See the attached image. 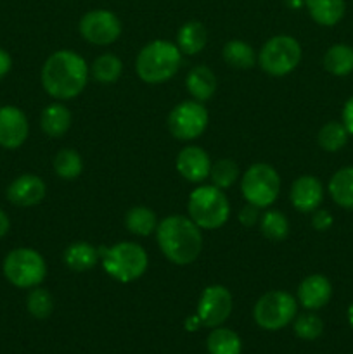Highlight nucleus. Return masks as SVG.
Instances as JSON below:
<instances>
[{"instance_id": "nucleus-11", "label": "nucleus", "mask_w": 353, "mask_h": 354, "mask_svg": "<svg viewBox=\"0 0 353 354\" xmlns=\"http://www.w3.org/2000/svg\"><path fill=\"white\" fill-rule=\"evenodd\" d=\"M80 33L93 45H109L121 35V23L111 10H90L80 21Z\"/></svg>"}, {"instance_id": "nucleus-36", "label": "nucleus", "mask_w": 353, "mask_h": 354, "mask_svg": "<svg viewBox=\"0 0 353 354\" xmlns=\"http://www.w3.org/2000/svg\"><path fill=\"white\" fill-rule=\"evenodd\" d=\"M239 221H241L244 227H251V225H255L256 221H258V207L248 203V206L239 213Z\"/></svg>"}, {"instance_id": "nucleus-15", "label": "nucleus", "mask_w": 353, "mask_h": 354, "mask_svg": "<svg viewBox=\"0 0 353 354\" xmlns=\"http://www.w3.org/2000/svg\"><path fill=\"white\" fill-rule=\"evenodd\" d=\"M45 183L37 175H21L7 189V199L16 206L30 207L45 197Z\"/></svg>"}, {"instance_id": "nucleus-39", "label": "nucleus", "mask_w": 353, "mask_h": 354, "mask_svg": "<svg viewBox=\"0 0 353 354\" xmlns=\"http://www.w3.org/2000/svg\"><path fill=\"white\" fill-rule=\"evenodd\" d=\"M9 227H10L9 218H7V214L0 209V239H2L7 232H9Z\"/></svg>"}, {"instance_id": "nucleus-13", "label": "nucleus", "mask_w": 353, "mask_h": 354, "mask_svg": "<svg viewBox=\"0 0 353 354\" xmlns=\"http://www.w3.org/2000/svg\"><path fill=\"white\" fill-rule=\"evenodd\" d=\"M28 120L21 109L14 106L0 107V145L17 149L28 137Z\"/></svg>"}, {"instance_id": "nucleus-29", "label": "nucleus", "mask_w": 353, "mask_h": 354, "mask_svg": "<svg viewBox=\"0 0 353 354\" xmlns=\"http://www.w3.org/2000/svg\"><path fill=\"white\" fill-rule=\"evenodd\" d=\"M54 169L62 180H75L83 169V161L80 154L73 149H62L54 158Z\"/></svg>"}, {"instance_id": "nucleus-24", "label": "nucleus", "mask_w": 353, "mask_h": 354, "mask_svg": "<svg viewBox=\"0 0 353 354\" xmlns=\"http://www.w3.org/2000/svg\"><path fill=\"white\" fill-rule=\"evenodd\" d=\"M324 68L331 75L346 76L353 71V48L350 45H332L324 55Z\"/></svg>"}, {"instance_id": "nucleus-17", "label": "nucleus", "mask_w": 353, "mask_h": 354, "mask_svg": "<svg viewBox=\"0 0 353 354\" xmlns=\"http://www.w3.org/2000/svg\"><path fill=\"white\" fill-rule=\"evenodd\" d=\"M332 296V286L324 275H310L300 283L298 301L307 310H318L325 306Z\"/></svg>"}, {"instance_id": "nucleus-8", "label": "nucleus", "mask_w": 353, "mask_h": 354, "mask_svg": "<svg viewBox=\"0 0 353 354\" xmlns=\"http://www.w3.org/2000/svg\"><path fill=\"white\" fill-rule=\"evenodd\" d=\"M298 303L291 294L272 290L258 299L253 310L255 322L265 330H280L296 317Z\"/></svg>"}, {"instance_id": "nucleus-27", "label": "nucleus", "mask_w": 353, "mask_h": 354, "mask_svg": "<svg viewBox=\"0 0 353 354\" xmlns=\"http://www.w3.org/2000/svg\"><path fill=\"white\" fill-rule=\"evenodd\" d=\"M125 225H127L128 230L135 235H141V237H147L149 234L158 228L156 223V214L152 213L149 207H132L130 211L125 216Z\"/></svg>"}, {"instance_id": "nucleus-2", "label": "nucleus", "mask_w": 353, "mask_h": 354, "mask_svg": "<svg viewBox=\"0 0 353 354\" xmlns=\"http://www.w3.org/2000/svg\"><path fill=\"white\" fill-rule=\"evenodd\" d=\"M158 244L166 259L175 265H190L203 249V235L190 218L173 214L165 218L156 228Z\"/></svg>"}, {"instance_id": "nucleus-9", "label": "nucleus", "mask_w": 353, "mask_h": 354, "mask_svg": "<svg viewBox=\"0 0 353 354\" xmlns=\"http://www.w3.org/2000/svg\"><path fill=\"white\" fill-rule=\"evenodd\" d=\"M301 61V47L289 35H277L263 45L260 66L272 76H284L294 71Z\"/></svg>"}, {"instance_id": "nucleus-34", "label": "nucleus", "mask_w": 353, "mask_h": 354, "mask_svg": "<svg viewBox=\"0 0 353 354\" xmlns=\"http://www.w3.org/2000/svg\"><path fill=\"white\" fill-rule=\"evenodd\" d=\"M322 332H324V324L314 313L300 315L294 322V334L305 341H315V339L320 337Z\"/></svg>"}, {"instance_id": "nucleus-37", "label": "nucleus", "mask_w": 353, "mask_h": 354, "mask_svg": "<svg viewBox=\"0 0 353 354\" xmlns=\"http://www.w3.org/2000/svg\"><path fill=\"white\" fill-rule=\"evenodd\" d=\"M343 124L348 130V133L353 135V97H350L343 107Z\"/></svg>"}, {"instance_id": "nucleus-18", "label": "nucleus", "mask_w": 353, "mask_h": 354, "mask_svg": "<svg viewBox=\"0 0 353 354\" xmlns=\"http://www.w3.org/2000/svg\"><path fill=\"white\" fill-rule=\"evenodd\" d=\"M185 86L194 99L204 102V100L211 99L217 90V76L206 66H196L187 75Z\"/></svg>"}, {"instance_id": "nucleus-26", "label": "nucleus", "mask_w": 353, "mask_h": 354, "mask_svg": "<svg viewBox=\"0 0 353 354\" xmlns=\"http://www.w3.org/2000/svg\"><path fill=\"white\" fill-rule=\"evenodd\" d=\"M224 59L228 66L235 69H249L255 66L256 54L246 41L232 40L224 47Z\"/></svg>"}, {"instance_id": "nucleus-7", "label": "nucleus", "mask_w": 353, "mask_h": 354, "mask_svg": "<svg viewBox=\"0 0 353 354\" xmlns=\"http://www.w3.org/2000/svg\"><path fill=\"white\" fill-rule=\"evenodd\" d=\"M241 190L249 204L256 207H269L279 196L280 178L270 165L256 162L242 176Z\"/></svg>"}, {"instance_id": "nucleus-35", "label": "nucleus", "mask_w": 353, "mask_h": 354, "mask_svg": "<svg viewBox=\"0 0 353 354\" xmlns=\"http://www.w3.org/2000/svg\"><path fill=\"white\" fill-rule=\"evenodd\" d=\"M331 225H332V216L329 211H324V209L315 211L314 218H311V227H314L315 230L324 232V230H327Z\"/></svg>"}, {"instance_id": "nucleus-16", "label": "nucleus", "mask_w": 353, "mask_h": 354, "mask_svg": "<svg viewBox=\"0 0 353 354\" xmlns=\"http://www.w3.org/2000/svg\"><path fill=\"white\" fill-rule=\"evenodd\" d=\"M324 199V189L322 183L315 176L305 175L294 180L291 187V203L301 213H310L320 206Z\"/></svg>"}, {"instance_id": "nucleus-21", "label": "nucleus", "mask_w": 353, "mask_h": 354, "mask_svg": "<svg viewBox=\"0 0 353 354\" xmlns=\"http://www.w3.org/2000/svg\"><path fill=\"white\" fill-rule=\"evenodd\" d=\"M40 124L48 137H62L71 124V113L62 104H51L42 111Z\"/></svg>"}, {"instance_id": "nucleus-4", "label": "nucleus", "mask_w": 353, "mask_h": 354, "mask_svg": "<svg viewBox=\"0 0 353 354\" xmlns=\"http://www.w3.org/2000/svg\"><path fill=\"white\" fill-rule=\"evenodd\" d=\"M99 259L109 277L118 282H134L147 270V254L135 242H120L113 248H99Z\"/></svg>"}, {"instance_id": "nucleus-6", "label": "nucleus", "mask_w": 353, "mask_h": 354, "mask_svg": "<svg viewBox=\"0 0 353 354\" xmlns=\"http://www.w3.org/2000/svg\"><path fill=\"white\" fill-rule=\"evenodd\" d=\"M47 265L33 249H14L3 259V275L19 289L37 287L44 282Z\"/></svg>"}, {"instance_id": "nucleus-33", "label": "nucleus", "mask_w": 353, "mask_h": 354, "mask_svg": "<svg viewBox=\"0 0 353 354\" xmlns=\"http://www.w3.org/2000/svg\"><path fill=\"white\" fill-rule=\"evenodd\" d=\"M28 311L33 315L38 320H44V318L51 317L52 310H54V301L52 296L48 294V290L42 289V287H35L30 292L26 301Z\"/></svg>"}, {"instance_id": "nucleus-30", "label": "nucleus", "mask_w": 353, "mask_h": 354, "mask_svg": "<svg viewBox=\"0 0 353 354\" xmlns=\"http://www.w3.org/2000/svg\"><path fill=\"white\" fill-rule=\"evenodd\" d=\"M121 71H123V64L113 54L100 55L92 66L93 78L99 83H114L121 76Z\"/></svg>"}, {"instance_id": "nucleus-5", "label": "nucleus", "mask_w": 353, "mask_h": 354, "mask_svg": "<svg viewBox=\"0 0 353 354\" xmlns=\"http://www.w3.org/2000/svg\"><path fill=\"white\" fill-rule=\"evenodd\" d=\"M189 214L190 220L199 228L215 230L220 228L228 220L230 206L221 192V189L215 185L197 187L189 197Z\"/></svg>"}, {"instance_id": "nucleus-31", "label": "nucleus", "mask_w": 353, "mask_h": 354, "mask_svg": "<svg viewBox=\"0 0 353 354\" xmlns=\"http://www.w3.org/2000/svg\"><path fill=\"white\" fill-rule=\"evenodd\" d=\"M262 234L270 241H284L289 234V223L287 218L280 211H269L262 216Z\"/></svg>"}, {"instance_id": "nucleus-25", "label": "nucleus", "mask_w": 353, "mask_h": 354, "mask_svg": "<svg viewBox=\"0 0 353 354\" xmlns=\"http://www.w3.org/2000/svg\"><path fill=\"white\" fill-rule=\"evenodd\" d=\"M208 351L210 354H241V339L230 328H215L208 335Z\"/></svg>"}, {"instance_id": "nucleus-1", "label": "nucleus", "mask_w": 353, "mask_h": 354, "mask_svg": "<svg viewBox=\"0 0 353 354\" xmlns=\"http://www.w3.org/2000/svg\"><path fill=\"white\" fill-rule=\"evenodd\" d=\"M89 82V66L73 50H57L45 61L42 85L48 95L68 100L80 95Z\"/></svg>"}, {"instance_id": "nucleus-3", "label": "nucleus", "mask_w": 353, "mask_h": 354, "mask_svg": "<svg viewBox=\"0 0 353 354\" xmlns=\"http://www.w3.org/2000/svg\"><path fill=\"white\" fill-rule=\"evenodd\" d=\"M182 52L175 44L166 40H154L145 45L137 57V73L142 82L163 83L168 82L180 68Z\"/></svg>"}, {"instance_id": "nucleus-22", "label": "nucleus", "mask_w": 353, "mask_h": 354, "mask_svg": "<svg viewBox=\"0 0 353 354\" xmlns=\"http://www.w3.org/2000/svg\"><path fill=\"white\" fill-rule=\"evenodd\" d=\"M206 28L199 21H189L183 24L176 35V47L183 54L194 55L201 52L206 45Z\"/></svg>"}, {"instance_id": "nucleus-19", "label": "nucleus", "mask_w": 353, "mask_h": 354, "mask_svg": "<svg viewBox=\"0 0 353 354\" xmlns=\"http://www.w3.org/2000/svg\"><path fill=\"white\" fill-rule=\"evenodd\" d=\"M311 19L322 26H334L345 16V0H307Z\"/></svg>"}, {"instance_id": "nucleus-10", "label": "nucleus", "mask_w": 353, "mask_h": 354, "mask_svg": "<svg viewBox=\"0 0 353 354\" xmlns=\"http://www.w3.org/2000/svg\"><path fill=\"white\" fill-rule=\"evenodd\" d=\"M208 127V111L199 100H185L173 107L168 116V128L179 140H194Z\"/></svg>"}, {"instance_id": "nucleus-12", "label": "nucleus", "mask_w": 353, "mask_h": 354, "mask_svg": "<svg viewBox=\"0 0 353 354\" xmlns=\"http://www.w3.org/2000/svg\"><path fill=\"white\" fill-rule=\"evenodd\" d=\"M232 313V294L224 286H210L201 294L197 317L206 327H218Z\"/></svg>"}, {"instance_id": "nucleus-20", "label": "nucleus", "mask_w": 353, "mask_h": 354, "mask_svg": "<svg viewBox=\"0 0 353 354\" xmlns=\"http://www.w3.org/2000/svg\"><path fill=\"white\" fill-rule=\"evenodd\" d=\"M99 259V249L89 242H75L64 251V263L73 272H87L93 268Z\"/></svg>"}, {"instance_id": "nucleus-28", "label": "nucleus", "mask_w": 353, "mask_h": 354, "mask_svg": "<svg viewBox=\"0 0 353 354\" xmlns=\"http://www.w3.org/2000/svg\"><path fill=\"white\" fill-rule=\"evenodd\" d=\"M348 130L338 121H329L318 131V145L327 152H338L348 142Z\"/></svg>"}, {"instance_id": "nucleus-14", "label": "nucleus", "mask_w": 353, "mask_h": 354, "mask_svg": "<svg viewBox=\"0 0 353 354\" xmlns=\"http://www.w3.org/2000/svg\"><path fill=\"white\" fill-rule=\"evenodd\" d=\"M176 169H179L180 175L185 180H189V182H203L204 178L210 176L211 171L210 156H208L201 147L190 145V147H185L180 151L179 158H176Z\"/></svg>"}, {"instance_id": "nucleus-38", "label": "nucleus", "mask_w": 353, "mask_h": 354, "mask_svg": "<svg viewBox=\"0 0 353 354\" xmlns=\"http://www.w3.org/2000/svg\"><path fill=\"white\" fill-rule=\"evenodd\" d=\"M10 66H12V59L3 48H0V78H3L10 71Z\"/></svg>"}, {"instance_id": "nucleus-40", "label": "nucleus", "mask_w": 353, "mask_h": 354, "mask_svg": "<svg viewBox=\"0 0 353 354\" xmlns=\"http://www.w3.org/2000/svg\"><path fill=\"white\" fill-rule=\"evenodd\" d=\"M348 322H350V325L353 327V303L350 304V308H348Z\"/></svg>"}, {"instance_id": "nucleus-23", "label": "nucleus", "mask_w": 353, "mask_h": 354, "mask_svg": "<svg viewBox=\"0 0 353 354\" xmlns=\"http://www.w3.org/2000/svg\"><path fill=\"white\" fill-rule=\"evenodd\" d=\"M329 194L336 204L353 209V166L343 168L332 175L329 182Z\"/></svg>"}, {"instance_id": "nucleus-32", "label": "nucleus", "mask_w": 353, "mask_h": 354, "mask_svg": "<svg viewBox=\"0 0 353 354\" xmlns=\"http://www.w3.org/2000/svg\"><path fill=\"white\" fill-rule=\"evenodd\" d=\"M239 168L232 159H220L211 166L210 178L218 189H228L237 180Z\"/></svg>"}]
</instances>
